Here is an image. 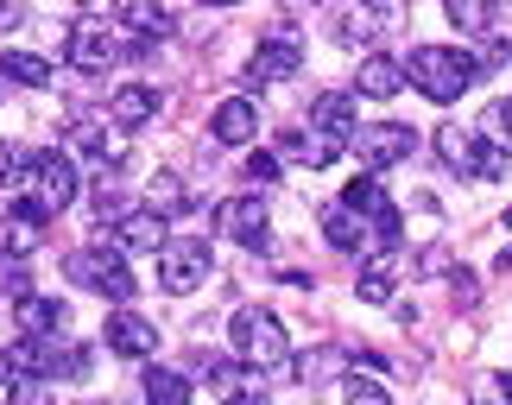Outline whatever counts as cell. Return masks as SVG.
Segmentation results:
<instances>
[{"label": "cell", "mask_w": 512, "mask_h": 405, "mask_svg": "<svg viewBox=\"0 0 512 405\" xmlns=\"http://www.w3.org/2000/svg\"><path fill=\"white\" fill-rule=\"evenodd\" d=\"M209 279V241H165L159 247V285L165 292H196Z\"/></svg>", "instance_id": "cell-5"}, {"label": "cell", "mask_w": 512, "mask_h": 405, "mask_svg": "<svg viewBox=\"0 0 512 405\" xmlns=\"http://www.w3.org/2000/svg\"><path fill=\"white\" fill-rule=\"evenodd\" d=\"M26 171H32V159H26V152H19V146H0V184H19Z\"/></svg>", "instance_id": "cell-34"}, {"label": "cell", "mask_w": 512, "mask_h": 405, "mask_svg": "<svg viewBox=\"0 0 512 405\" xmlns=\"http://www.w3.org/2000/svg\"><path fill=\"white\" fill-rule=\"evenodd\" d=\"M494 7L500 0H449V26L456 32H487L494 26Z\"/></svg>", "instance_id": "cell-24"}, {"label": "cell", "mask_w": 512, "mask_h": 405, "mask_svg": "<svg viewBox=\"0 0 512 405\" xmlns=\"http://www.w3.org/2000/svg\"><path fill=\"white\" fill-rule=\"evenodd\" d=\"M323 235H329V247H342V254H361L367 216H354L348 203H329V209H323Z\"/></svg>", "instance_id": "cell-17"}, {"label": "cell", "mask_w": 512, "mask_h": 405, "mask_svg": "<svg viewBox=\"0 0 512 405\" xmlns=\"http://www.w3.org/2000/svg\"><path fill=\"white\" fill-rule=\"evenodd\" d=\"M253 127H260V114H253L247 95H228V102H215V114H209V133H215L222 146H247Z\"/></svg>", "instance_id": "cell-10"}, {"label": "cell", "mask_w": 512, "mask_h": 405, "mask_svg": "<svg viewBox=\"0 0 512 405\" xmlns=\"http://www.w3.org/2000/svg\"><path fill=\"white\" fill-rule=\"evenodd\" d=\"M468 178H506V152L494 140H475V171Z\"/></svg>", "instance_id": "cell-29"}, {"label": "cell", "mask_w": 512, "mask_h": 405, "mask_svg": "<svg viewBox=\"0 0 512 405\" xmlns=\"http://www.w3.org/2000/svg\"><path fill=\"white\" fill-rule=\"evenodd\" d=\"M399 273H405V260L399 254H373L367 260V273H361V304H392V285H399Z\"/></svg>", "instance_id": "cell-16"}, {"label": "cell", "mask_w": 512, "mask_h": 405, "mask_svg": "<svg viewBox=\"0 0 512 405\" xmlns=\"http://www.w3.org/2000/svg\"><path fill=\"white\" fill-rule=\"evenodd\" d=\"M354 89L373 95V102H386V95L405 89V64H399V57H386V51H367L361 70H354Z\"/></svg>", "instance_id": "cell-9"}, {"label": "cell", "mask_w": 512, "mask_h": 405, "mask_svg": "<svg viewBox=\"0 0 512 405\" xmlns=\"http://www.w3.org/2000/svg\"><path fill=\"white\" fill-rule=\"evenodd\" d=\"M342 203L354 209V216H380V209H386V190H380V178L367 171V178H354V184L342 190Z\"/></svg>", "instance_id": "cell-26"}, {"label": "cell", "mask_w": 512, "mask_h": 405, "mask_svg": "<svg viewBox=\"0 0 512 405\" xmlns=\"http://www.w3.org/2000/svg\"><path fill=\"white\" fill-rule=\"evenodd\" d=\"M146 399L184 405V399H190V380H184V374H171V368H146Z\"/></svg>", "instance_id": "cell-28"}, {"label": "cell", "mask_w": 512, "mask_h": 405, "mask_svg": "<svg viewBox=\"0 0 512 405\" xmlns=\"http://www.w3.org/2000/svg\"><path fill=\"white\" fill-rule=\"evenodd\" d=\"M64 273L76 279V285H89V292H108L114 304H127L133 298V266H127V254H95V247H76V254H64Z\"/></svg>", "instance_id": "cell-3"}, {"label": "cell", "mask_w": 512, "mask_h": 405, "mask_svg": "<svg viewBox=\"0 0 512 405\" xmlns=\"http://www.w3.org/2000/svg\"><path fill=\"white\" fill-rule=\"evenodd\" d=\"M0 19H13V7H7V0H0Z\"/></svg>", "instance_id": "cell-38"}, {"label": "cell", "mask_w": 512, "mask_h": 405, "mask_svg": "<svg viewBox=\"0 0 512 405\" xmlns=\"http://www.w3.org/2000/svg\"><path fill=\"white\" fill-rule=\"evenodd\" d=\"M13 374V361H7V349H0V380H7Z\"/></svg>", "instance_id": "cell-37"}, {"label": "cell", "mask_w": 512, "mask_h": 405, "mask_svg": "<svg viewBox=\"0 0 512 405\" xmlns=\"http://www.w3.org/2000/svg\"><path fill=\"white\" fill-rule=\"evenodd\" d=\"M373 32H380V13H373V7H361V0H354V7L336 19V38H342V45H367Z\"/></svg>", "instance_id": "cell-25"}, {"label": "cell", "mask_w": 512, "mask_h": 405, "mask_svg": "<svg viewBox=\"0 0 512 405\" xmlns=\"http://www.w3.org/2000/svg\"><path fill=\"white\" fill-rule=\"evenodd\" d=\"M64 152H83V159H95V165H114V159H121L114 140L102 133V121H70L64 127Z\"/></svg>", "instance_id": "cell-18"}, {"label": "cell", "mask_w": 512, "mask_h": 405, "mask_svg": "<svg viewBox=\"0 0 512 405\" xmlns=\"http://www.w3.org/2000/svg\"><path fill=\"white\" fill-rule=\"evenodd\" d=\"M304 159L317 165V171L336 165V159H342V133H317V140H304Z\"/></svg>", "instance_id": "cell-31"}, {"label": "cell", "mask_w": 512, "mask_h": 405, "mask_svg": "<svg viewBox=\"0 0 512 405\" xmlns=\"http://www.w3.org/2000/svg\"><path fill=\"white\" fill-rule=\"evenodd\" d=\"M348 140H354V152H361V159H367V171L405 165L411 152H418V133H411L405 121H373V127H354Z\"/></svg>", "instance_id": "cell-4"}, {"label": "cell", "mask_w": 512, "mask_h": 405, "mask_svg": "<svg viewBox=\"0 0 512 405\" xmlns=\"http://www.w3.org/2000/svg\"><path fill=\"white\" fill-rule=\"evenodd\" d=\"M222 228L234 241H266V203L260 197H234V203H222Z\"/></svg>", "instance_id": "cell-15"}, {"label": "cell", "mask_w": 512, "mask_h": 405, "mask_svg": "<svg viewBox=\"0 0 512 405\" xmlns=\"http://www.w3.org/2000/svg\"><path fill=\"white\" fill-rule=\"evenodd\" d=\"M298 70H304V51L291 45V38H266V45L247 57V83H253V89L285 83V76H298Z\"/></svg>", "instance_id": "cell-7"}, {"label": "cell", "mask_w": 512, "mask_h": 405, "mask_svg": "<svg viewBox=\"0 0 512 405\" xmlns=\"http://www.w3.org/2000/svg\"><path fill=\"white\" fill-rule=\"evenodd\" d=\"M209 7H234V0H209Z\"/></svg>", "instance_id": "cell-39"}, {"label": "cell", "mask_w": 512, "mask_h": 405, "mask_svg": "<svg viewBox=\"0 0 512 405\" xmlns=\"http://www.w3.org/2000/svg\"><path fill=\"white\" fill-rule=\"evenodd\" d=\"M342 399H354V405H386V387H380V380H367V374H348L342 380Z\"/></svg>", "instance_id": "cell-30"}, {"label": "cell", "mask_w": 512, "mask_h": 405, "mask_svg": "<svg viewBox=\"0 0 512 405\" xmlns=\"http://www.w3.org/2000/svg\"><path fill=\"white\" fill-rule=\"evenodd\" d=\"M405 76L418 83L430 102H456V95L475 83V57L468 51H443V45H424V51H411V64H405Z\"/></svg>", "instance_id": "cell-2"}, {"label": "cell", "mask_w": 512, "mask_h": 405, "mask_svg": "<svg viewBox=\"0 0 512 405\" xmlns=\"http://www.w3.org/2000/svg\"><path fill=\"white\" fill-rule=\"evenodd\" d=\"M108 349L114 355H127V361H140V355H152L159 349V330H152V317H140V311H114L108 317Z\"/></svg>", "instance_id": "cell-8"}, {"label": "cell", "mask_w": 512, "mask_h": 405, "mask_svg": "<svg viewBox=\"0 0 512 405\" xmlns=\"http://www.w3.org/2000/svg\"><path fill=\"white\" fill-rule=\"evenodd\" d=\"M13 317H19V336H51V330H64V304H57V298H38V292H19Z\"/></svg>", "instance_id": "cell-14"}, {"label": "cell", "mask_w": 512, "mask_h": 405, "mask_svg": "<svg viewBox=\"0 0 512 405\" xmlns=\"http://www.w3.org/2000/svg\"><path fill=\"white\" fill-rule=\"evenodd\" d=\"M247 178L253 184H272V178H279V159H272V152H253V159H247Z\"/></svg>", "instance_id": "cell-35"}, {"label": "cell", "mask_w": 512, "mask_h": 405, "mask_svg": "<svg viewBox=\"0 0 512 405\" xmlns=\"http://www.w3.org/2000/svg\"><path fill=\"white\" fill-rule=\"evenodd\" d=\"M70 64L76 70H108L114 64V32H102V26H70Z\"/></svg>", "instance_id": "cell-13"}, {"label": "cell", "mask_w": 512, "mask_h": 405, "mask_svg": "<svg viewBox=\"0 0 512 405\" xmlns=\"http://www.w3.org/2000/svg\"><path fill=\"white\" fill-rule=\"evenodd\" d=\"M317 127L348 140V133H354V102H348V95H323V102H317Z\"/></svg>", "instance_id": "cell-27"}, {"label": "cell", "mask_w": 512, "mask_h": 405, "mask_svg": "<svg viewBox=\"0 0 512 405\" xmlns=\"http://www.w3.org/2000/svg\"><path fill=\"white\" fill-rule=\"evenodd\" d=\"M45 228H51V209L45 203H13L7 216H0V254L7 260H26L38 241H45Z\"/></svg>", "instance_id": "cell-6"}, {"label": "cell", "mask_w": 512, "mask_h": 405, "mask_svg": "<svg viewBox=\"0 0 512 405\" xmlns=\"http://www.w3.org/2000/svg\"><path fill=\"white\" fill-rule=\"evenodd\" d=\"M114 13H121L133 32H146V51H152V38L171 32V13L159 7V0H114Z\"/></svg>", "instance_id": "cell-21"}, {"label": "cell", "mask_w": 512, "mask_h": 405, "mask_svg": "<svg viewBox=\"0 0 512 405\" xmlns=\"http://www.w3.org/2000/svg\"><path fill=\"white\" fill-rule=\"evenodd\" d=\"M114 228H121L127 254H159V247H165V216H159V209H127Z\"/></svg>", "instance_id": "cell-12"}, {"label": "cell", "mask_w": 512, "mask_h": 405, "mask_svg": "<svg viewBox=\"0 0 512 405\" xmlns=\"http://www.w3.org/2000/svg\"><path fill=\"white\" fill-rule=\"evenodd\" d=\"M449 292H456V304L468 311V304H475V292H481V285H475V273H456V266H449Z\"/></svg>", "instance_id": "cell-36"}, {"label": "cell", "mask_w": 512, "mask_h": 405, "mask_svg": "<svg viewBox=\"0 0 512 405\" xmlns=\"http://www.w3.org/2000/svg\"><path fill=\"white\" fill-rule=\"evenodd\" d=\"M114 127H146L152 114H159V95H152L146 83H127V89H114Z\"/></svg>", "instance_id": "cell-19"}, {"label": "cell", "mask_w": 512, "mask_h": 405, "mask_svg": "<svg viewBox=\"0 0 512 405\" xmlns=\"http://www.w3.org/2000/svg\"><path fill=\"white\" fill-rule=\"evenodd\" d=\"M127 216V197H121V190H102V184H95V222H121Z\"/></svg>", "instance_id": "cell-33"}, {"label": "cell", "mask_w": 512, "mask_h": 405, "mask_svg": "<svg viewBox=\"0 0 512 405\" xmlns=\"http://www.w3.org/2000/svg\"><path fill=\"white\" fill-rule=\"evenodd\" d=\"M38 203L51 209H64V203H76V165H70V152H51V159H38Z\"/></svg>", "instance_id": "cell-11"}, {"label": "cell", "mask_w": 512, "mask_h": 405, "mask_svg": "<svg viewBox=\"0 0 512 405\" xmlns=\"http://www.w3.org/2000/svg\"><path fill=\"white\" fill-rule=\"evenodd\" d=\"M146 209H159V216H184L190 209V190L177 171H152V184H146Z\"/></svg>", "instance_id": "cell-23"}, {"label": "cell", "mask_w": 512, "mask_h": 405, "mask_svg": "<svg viewBox=\"0 0 512 405\" xmlns=\"http://www.w3.org/2000/svg\"><path fill=\"white\" fill-rule=\"evenodd\" d=\"M437 159L468 178V171H475V133L456 127V121H443V127H437Z\"/></svg>", "instance_id": "cell-22"}, {"label": "cell", "mask_w": 512, "mask_h": 405, "mask_svg": "<svg viewBox=\"0 0 512 405\" xmlns=\"http://www.w3.org/2000/svg\"><path fill=\"white\" fill-rule=\"evenodd\" d=\"M487 133H494L500 152H512V102H494V108H487Z\"/></svg>", "instance_id": "cell-32"}, {"label": "cell", "mask_w": 512, "mask_h": 405, "mask_svg": "<svg viewBox=\"0 0 512 405\" xmlns=\"http://www.w3.org/2000/svg\"><path fill=\"white\" fill-rule=\"evenodd\" d=\"M228 342L234 355L247 361V368H285L291 342H285V323L266 311V304H241V311L228 317Z\"/></svg>", "instance_id": "cell-1"}, {"label": "cell", "mask_w": 512, "mask_h": 405, "mask_svg": "<svg viewBox=\"0 0 512 405\" xmlns=\"http://www.w3.org/2000/svg\"><path fill=\"white\" fill-rule=\"evenodd\" d=\"M0 76L19 89H45L51 83V57H38V51H0Z\"/></svg>", "instance_id": "cell-20"}]
</instances>
